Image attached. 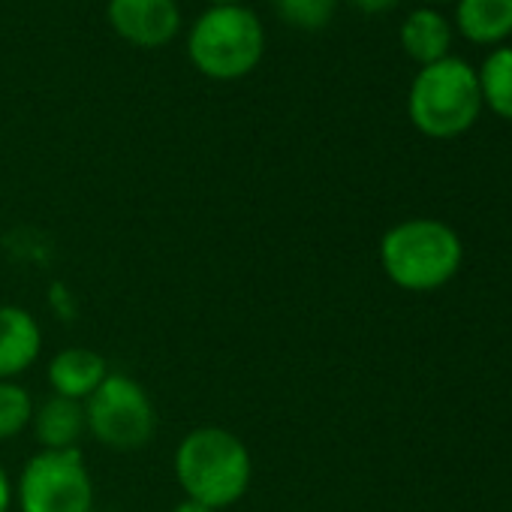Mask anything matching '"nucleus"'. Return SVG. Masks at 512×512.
Masks as SVG:
<instances>
[{
    "label": "nucleus",
    "mask_w": 512,
    "mask_h": 512,
    "mask_svg": "<svg viewBox=\"0 0 512 512\" xmlns=\"http://www.w3.org/2000/svg\"><path fill=\"white\" fill-rule=\"evenodd\" d=\"M172 470L184 497L220 512L247 494L253 458L244 440L229 428L199 425L178 440Z\"/></svg>",
    "instance_id": "nucleus-1"
},
{
    "label": "nucleus",
    "mask_w": 512,
    "mask_h": 512,
    "mask_svg": "<svg viewBox=\"0 0 512 512\" xmlns=\"http://www.w3.org/2000/svg\"><path fill=\"white\" fill-rule=\"evenodd\" d=\"M461 238L434 217H410L386 229L380 241V266L386 278L407 293H431L461 269Z\"/></svg>",
    "instance_id": "nucleus-2"
},
{
    "label": "nucleus",
    "mask_w": 512,
    "mask_h": 512,
    "mask_svg": "<svg viewBox=\"0 0 512 512\" xmlns=\"http://www.w3.org/2000/svg\"><path fill=\"white\" fill-rule=\"evenodd\" d=\"M407 112L413 127L431 139H455L467 133L482 112L476 70L452 55L422 67L410 85Z\"/></svg>",
    "instance_id": "nucleus-3"
},
{
    "label": "nucleus",
    "mask_w": 512,
    "mask_h": 512,
    "mask_svg": "<svg viewBox=\"0 0 512 512\" xmlns=\"http://www.w3.org/2000/svg\"><path fill=\"white\" fill-rule=\"evenodd\" d=\"M263 22L244 7H211L190 31L187 55L193 67L217 82L247 76L263 58Z\"/></svg>",
    "instance_id": "nucleus-4"
},
{
    "label": "nucleus",
    "mask_w": 512,
    "mask_h": 512,
    "mask_svg": "<svg viewBox=\"0 0 512 512\" xmlns=\"http://www.w3.org/2000/svg\"><path fill=\"white\" fill-rule=\"evenodd\" d=\"M82 407L88 434L106 449L136 452L157 434V407L130 374H109Z\"/></svg>",
    "instance_id": "nucleus-5"
},
{
    "label": "nucleus",
    "mask_w": 512,
    "mask_h": 512,
    "mask_svg": "<svg viewBox=\"0 0 512 512\" xmlns=\"http://www.w3.org/2000/svg\"><path fill=\"white\" fill-rule=\"evenodd\" d=\"M19 512H97L94 479L79 449H40L16 479Z\"/></svg>",
    "instance_id": "nucleus-6"
},
{
    "label": "nucleus",
    "mask_w": 512,
    "mask_h": 512,
    "mask_svg": "<svg viewBox=\"0 0 512 512\" xmlns=\"http://www.w3.org/2000/svg\"><path fill=\"white\" fill-rule=\"evenodd\" d=\"M109 22L127 43L157 49L178 34L181 13L175 0H109Z\"/></svg>",
    "instance_id": "nucleus-7"
},
{
    "label": "nucleus",
    "mask_w": 512,
    "mask_h": 512,
    "mask_svg": "<svg viewBox=\"0 0 512 512\" xmlns=\"http://www.w3.org/2000/svg\"><path fill=\"white\" fill-rule=\"evenodd\" d=\"M43 353V329L28 308L0 305V380H19Z\"/></svg>",
    "instance_id": "nucleus-8"
},
{
    "label": "nucleus",
    "mask_w": 512,
    "mask_h": 512,
    "mask_svg": "<svg viewBox=\"0 0 512 512\" xmlns=\"http://www.w3.org/2000/svg\"><path fill=\"white\" fill-rule=\"evenodd\" d=\"M109 374L112 371L106 365V356H100L91 347H67V350L55 353L49 368H46V380L52 386V395L70 398L79 404H85Z\"/></svg>",
    "instance_id": "nucleus-9"
},
{
    "label": "nucleus",
    "mask_w": 512,
    "mask_h": 512,
    "mask_svg": "<svg viewBox=\"0 0 512 512\" xmlns=\"http://www.w3.org/2000/svg\"><path fill=\"white\" fill-rule=\"evenodd\" d=\"M31 428H34V437H37L40 449H52V452L79 449V440L88 434L85 407L79 401L49 395L46 401H40L34 407Z\"/></svg>",
    "instance_id": "nucleus-10"
},
{
    "label": "nucleus",
    "mask_w": 512,
    "mask_h": 512,
    "mask_svg": "<svg viewBox=\"0 0 512 512\" xmlns=\"http://www.w3.org/2000/svg\"><path fill=\"white\" fill-rule=\"evenodd\" d=\"M455 25L476 46H500L512 34V0H458Z\"/></svg>",
    "instance_id": "nucleus-11"
},
{
    "label": "nucleus",
    "mask_w": 512,
    "mask_h": 512,
    "mask_svg": "<svg viewBox=\"0 0 512 512\" xmlns=\"http://www.w3.org/2000/svg\"><path fill=\"white\" fill-rule=\"evenodd\" d=\"M401 46H404L407 58H413L416 64H422V67L437 64V61L449 58L452 28L437 10H416L401 25Z\"/></svg>",
    "instance_id": "nucleus-12"
},
{
    "label": "nucleus",
    "mask_w": 512,
    "mask_h": 512,
    "mask_svg": "<svg viewBox=\"0 0 512 512\" xmlns=\"http://www.w3.org/2000/svg\"><path fill=\"white\" fill-rule=\"evenodd\" d=\"M482 106L512 121V46H497L476 73Z\"/></svg>",
    "instance_id": "nucleus-13"
},
{
    "label": "nucleus",
    "mask_w": 512,
    "mask_h": 512,
    "mask_svg": "<svg viewBox=\"0 0 512 512\" xmlns=\"http://www.w3.org/2000/svg\"><path fill=\"white\" fill-rule=\"evenodd\" d=\"M34 398L19 380H0V443L16 440L31 428Z\"/></svg>",
    "instance_id": "nucleus-14"
},
{
    "label": "nucleus",
    "mask_w": 512,
    "mask_h": 512,
    "mask_svg": "<svg viewBox=\"0 0 512 512\" xmlns=\"http://www.w3.org/2000/svg\"><path fill=\"white\" fill-rule=\"evenodd\" d=\"M278 16L302 31H320L332 22L338 0H272Z\"/></svg>",
    "instance_id": "nucleus-15"
},
{
    "label": "nucleus",
    "mask_w": 512,
    "mask_h": 512,
    "mask_svg": "<svg viewBox=\"0 0 512 512\" xmlns=\"http://www.w3.org/2000/svg\"><path fill=\"white\" fill-rule=\"evenodd\" d=\"M16 503V482L10 479L7 467L0 464V512H10Z\"/></svg>",
    "instance_id": "nucleus-16"
},
{
    "label": "nucleus",
    "mask_w": 512,
    "mask_h": 512,
    "mask_svg": "<svg viewBox=\"0 0 512 512\" xmlns=\"http://www.w3.org/2000/svg\"><path fill=\"white\" fill-rule=\"evenodd\" d=\"M395 4H398V0H353V7L368 13V16H380V13L392 10Z\"/></svg>",
    "instance_id": "nucleus-17"
},
{
    "label": "nucleus",
    "mask_w": 512,
    "mask_h": 512,
    "mask_svg": "<svg viewBox=\"0 0 512 512\" xmlns=\"http://www.w3.org/2000/svg\"><path fill=\"white\" fill-rule=\"evenodd\" d=\"M169 512H214V509H211V506H205V503H199V500L184 497V500H178Z\"/></svg>",
    "instance_id": "nucleus-18"
},
{
    "label": "nucleus",
    "mask_w": 512,
    "mask_h": 512,
    "mask_svg": "<svg viewBox=\"0 0 512 512\" xmlns=\"http://www.w3.org/2000/svg\"><path fill=\"white\" fill-rule=\"evenodd\" d=\"M214 7H241V0H211Z\"/></svg>",
    "instance_id": "nucleus-19"
},
{
    "label": "nucleus",
    "mask_w": 512,
    "mask_h": 512,
    "mask_svg": "<svg viewBox=\"0 0 512 512\" xmlns=\"http://www.w3.org/2000/svg\"><path fill=\"white\" fill-rule=\"evenodd\" d=\"M431 4H443V0H431Z\"/></svg>",
    "instance_id": "nucleus-20"
}]
</instances>
